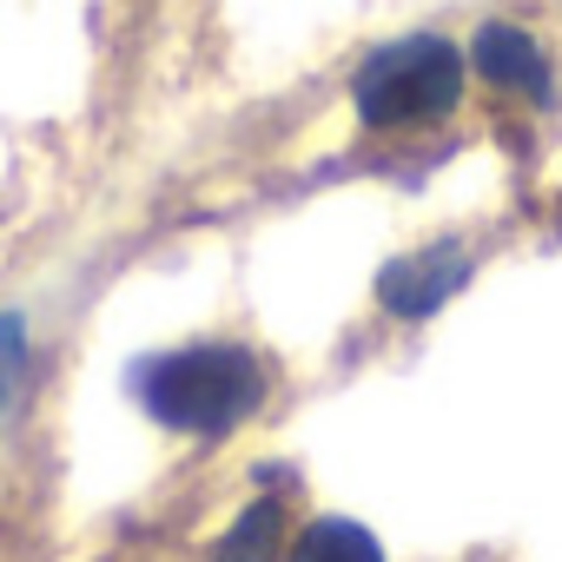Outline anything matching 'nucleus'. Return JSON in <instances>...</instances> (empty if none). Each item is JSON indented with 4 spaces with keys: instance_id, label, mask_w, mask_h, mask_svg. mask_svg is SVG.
I'll return each mask as SVG.
<instances>
[{
    "instance_id": "obj_1",
    "label": "nucleus",
    "mask_w": 562,
    "mask_h": 562,
    "mask_svg": "<svg viewBox=\"0 0 562 562\" xmlns=\"http://www.w3.org/2000/svg\"><path fill=\"white\" fill-rule=\"evenodd\" d=\"M265 364L245 345H186L139 364V404L179 437H225L265 404Z\"/></svg>"
},
{
    "instance_id": "obj_2",
    "label": "nucleus",
    "mask_w": 562,
    "mask_h": 562,
    "mask_svg": "<svg viewBox=\"0 0 562 562\" xmlns=\"http://www.w3.org/2000/svg\"><path fill=\"white\" fill-rule=\"evenodd\" d=\"M351 100H358V120L378 126V133H397V126H437L457 113L463 100V54L437 34H411V41H391L378 47L358 80H351Z\"/></svg>"
},
{
    "instance_id": "obj_3",
    "label": "nucleus",
    "mask_w": 562,
    "mask_h": 562,
    "mask_svg": "<svg viewBox=\"0 0 562 562\" xmlns=\"http://www.w3.org/2000/svg\"><path fill=\"white\" fill-rule=\"evenodd\" d=\"M463 278H470V251L443 238V245H424V251H404V258L384 265V278H378V305H384L391 318L417 325V318H430L443 299L463 292Z\"/></svg>"
},
{
    "instance_id": "obj_4",
    "label": "nucleus",
    "mask_w": 562,
    "mask_h": 562,
    "mask_svg": "<svg viewBox=\"0 0 562 562\" xmlns=\"http://www.w3.org/2000/svg\"><path fill=\"white\" fill-rule=\"evenodd\" d=\"M470 60H476V74H483L490 87H509V93L549 100V67H542V47H536L522 27H509V21H490V27L476 34Z\"/></svg>"
},
{
    "instance_id": "obj_5",
    "label": "nucleus",
    "mask_w": 562,
    "mask_h": 562,
    "mask_svg": "<svg viewBox=\"0 0 562 562\" xmlns=\"http://www.w3.org/2000/svg\"><path fill=\"white\" fill-rule=\"evenodd\" d=\"M278 555H285V503L278 496L245 503V516L212 542V562H278Z\"/></svg>"
},
{
    "instance_id": "obj_6",
    "label": "nucleus",
    "mask_w": 562,
    "mask_h": 562,
    "mask_svg": "<svg viewBox=\"0 0 562 562\" xmlns=\"http://www.w3.org/2000/svg\"><path fill=\"white\" fill-rule=\"evenodd\" d=\"M285 562H384V542L364 522H351V516H318V522L299 529Z\"/></svg>"
},
{
    "instance_id": "obj_7",
    "label": "nucleus",
    "mask_w": 562,
    "mask_h": 562,
    "mask_svg": "<svg viewBox=\"0 0 562 562\" xmlns=\"http://www.w3.org/2000/svg\"><path fill=\"white\" fill-rule=\"evenodd\" d=\"M21 384H27V325L21 312H0V417L14 411Z\"/></svg>"
}]
</instances>
